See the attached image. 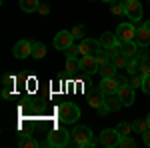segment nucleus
<instances>
[{"mask_svg": "<svg viewBox=\"0 0 150 148\" xmlns=\"http://www.w3.org/2000/svg\"><path fill=\"white\" fill-rule=\"evenodd\" d=\"M72 134V144L78 148H90L96 144V140L92 138V132H90V128L84 124H76L74 126V130L70 132Z\"/></svg>", "mask_w": 150, "mask_h": 148, "instance_id": "obj_1", "label": "nucleus"}, {"mask_svg": "<svg viewBox=\"0 0 150 148\" xmlns=\"http://www.w3.org/2000/svg\"><path fill=\"white\" fill-rule=\"evenodd\" d=\"M80 118V108L72 102H62L58 106V120L64 124H74Z\"/></svg>", "mask_w": 150, "mask_h": 148, "instance_id": "obj_2", "label": "nucleus"}, {"mask_svg": "<svg viewBox=\"0 0 150 148\" xmlns=\"http://www.w3.org/2000/svg\"><path fill=\"white\" fill-rule=\"evenodd\" d=\"M70 134L68 130L64 128H54L50 134H48V146H66L70 142Z\"/></svg>", "mask_w": 150, "mask_h": 148, "instance_id": "obj_3", "label": "nucleus"}, {"mask_svg": "<svg viewBox=\"0 0 150 148\" xmlns=\"http://www.w3.org/2000/svg\"><path fill=\"white\" fill-rule=\"evenodd\" d=\"M120 132L116 130V128H104L102 132H100V144L106 148H114L120 144Z\"/></svg>", "mask_w": 150, "mask_h": 148, "instance_id": "obj_4", "label": "nucleus"}, {"mask_svg": "<svg viewBox=\"0 0 150 148\" xmlns=\"http://www.w3.org/2000/svg\"><path fill=\"white\" fill-rule=\"evenodd\" d=\"M134 36H136V26H134V24H128V22L118 24V28H116V38H118L120 42L134 40Z\"/></svg>", "mask_w": 150, "mask_h": 148, "instance_id": "obj_5", "label": "nucleus"}, {"mask_svg": "<svg viewBox=\"0 0 150 148\" xmlns=\"http://www.w3.org/2000/svg\"><path fill=\"white\" fill-rule=\"evenodd\" d=\"M126 16L134 22V26L140 28V18H142V6L138 0H130L126 2Z\"/></svg>", "mask_w": 150, "mask_h": 148, "instance_id": "obj_6", "label": "nucleus"}, {"mask_svg": "<svg viewBox=\"0 0 150 148\" xmlns=\"http://www.w3.org/2000/svg\"><path fill=\"white\" fill-rule=\"evenodd\" d=\"M74 44V36L68 30H60L56 36H54V48L56 50H66L68 46Z\"/></svg>", "mask_w": 150, "mask_h": 148, "instance_id": "obj_7", "label": "nucleus"}, {"mask_svg": "<svg viewBox=\"0 0 150 148\" xmlns=\"http://www.w3.org/2000/svg\"><path fill=\"white\" fill-rule=\"evenodd\" d=\"M80 70L86 74V76H90L94 72H98V62H96V56L94 54H84L80 58Z\"/></svg>", "mask_w": 150, "mask_h": 148, "instance_id": "obj_8", "label": "nucleus"}, {"mask_svg": "<svg viewBox=\"0 0 150 148\" xmlns=\"http://www.w3.org/2000/svg\"><path fill=\"white\" fill-rule=\"evenodd\" d=\"M12 54L18 58V60L26 58L28 54H32V42H28V40H18V42L14 44V50H12Z\"/></svg>", "mask_w": 150, "mask_h": 148, "instance_id": "obj_9", "label": "nucleus"}, {"mask_svg": "<svg viewBox=\"0 0 150 148\" xmlns=\"http://www.w3.org/2000/svg\"><path fill=\"white\" fill-rule=\"evenodd\" d=\"M78 48H80V54L84 56V54H96L102 46H100V42L98 40H90V38H82V42L78 44Z\"/></svg>", "mask_w": 150, "mask_h": 148, "instance_id": "obj_10", "label": "nucleus"}, {"mask_svg": "<svg viewBox=\"0 0 150 148\" xmlns=\"http://www.w3.org/2000/svg\"><path fill=\"white\" fill-rule=\"evenodd\" d=\"M118 88H120V84H118L116 76H112V78H102V82H100V90L106 96L108 94H118Z\"/></svg>", "mask_w": 150, "mask_h": 148, "instance_id": "obj_11", "label": "nucleus"}, {"mask_svg": "<svg viewBox=\"0 0 150 148\" xmlns=\"http://www.w3.org/2000/svg\"><path fill=\"white\" fill-rule=\"evenodd\" d=\"M118 96H120V100L124 102V106H132V104H134V88H132L130 84L120 86V88H118Z\"/></svg>", "mask_w": 150, "mask_h": 148, "instance_id": "obj_12", "label": "nucleus"}, {"mask_svg": "<svg viewBox=\"0 0 150 148\" xmlns=\"http://www.w3.org/2000/svg\"><path fill=\"white\" fill-rule=\"evenodd\" d=\"M104 100H106V94L100 90V86H98V88H94V90L90 92V96H88V104L92 106L94 110H96L100 104H104Z\"/></svg>", "mask_w": 150, "mask_h": 148, "instance_id": "obj_13", "label": "nucleus"}, {"mask_svg": "<svg viewBox=\"0 0 150 148\" xmlns=\"http://www.w3.org/2000/svg\"><path fill=\"white\" fill-rule=\"evenodd\" d=\"M98 42H100V46H102L104 50L114 48V46L120 44V40H118V38H116V34H112V32H104V34L98 38Z\"/></svg>", "mask_w": 150, "mask_h": 148, "instance_id": "obj_14", "label": "nucleus"}, {"mask_svg": "<svg viewBox=\"0 0 150 148\" xmlns=\"http://www.w3.org/2000/svg\"><path fill=\"white\" fill-rule=\"evenodd\" d=\"M134 42H136L138 46H148V44H150V30H148V28H144V26L136 28Z\"/></svg>", "mask_w": 150, "mask_h": 148, "instance_id": "obj_15", "label": "nucleus"}, {"mask_svg": "<svg viewBox=\"0 0 150 148\" xmlns=\"http://www.w3.org/2000/svg\"><path fill=\"white\" fill-rule=\"evenodd\" d=\"M104 102L108 104V108H110V112H118V110H120V108L124 106V102L120 100V96H118V94H108Z\"/></svg>", "mask_w": 150, "mask_h": 148, "instance_id": "obj_16", "label": "nucleus"}, {"mask_svg": "<svg viewBox=\"0 0 150 148\" xmlns=\"http://www.w3.org/2000/svg\"><path fill=\"white\" fill-rule=\"evenodd\" d=\"M120 50L126 54L128 58H134L138 54V44L134 40H128V42H120Z\"/></svg>", "mask_w": 150, "mask_h": 148, "instance_id": "obj_17", "label": "nucleus"}, {"mask_svg": "<svg viewBox=\"0 0 150 148\" xmlns=\"http://www.w3.org/2000/svg\"><path fill=\"white\" fill-rule=\"evenodd\" d=\"M110 60H112V64H114V66H116L118 70H124V68H126V64H128V60H130V58H128L126 54H124V52L120 50V52H116V54H114L112 58H110Z\"/></svg>", "mask_w": 150, "mask_h": 148, "instance_id": "obj_18", "label": "nucleus"}, {"mask_svg": "<svg viewBox=\"0 0 150 148\" xmlns=\"http://www.w3.org/2000/svg\"><path fill=\"white\" fill-rule=\"evenodd\" d=\"M116 70H118V68L112 64V60H108L104 66H100V68H98V74H100L102 78H112V76H116Z\"/></svg>", "mask_w": 150, "mask_h": 148, "instance_id": "obj_19", "label": "nucleus"}, {"mask_svg": "<svg viewBox=\"0 0 150 148\" xmlns=\"http://www.w3.org/2000/svg\"><path fill=\"white\" fill-rule=\"evenodd\" d=\"M110 12L114 16H126V2H112L110 4Z\"/></svg>", "mask_w": 150, "mask_h": 148, "instance_id": "obj_20", "label": "nucleus"}, {"mask_svg": "<svg viewBox=\"0 0 150 148\" xmlns=\"http://www.w3.org/2000/svg\"><path fill=\"white\" fill-rule=\"evenodd\" d=\"M38 6H40L38 0H20V8H22L24 12H36Z\"/></svg>", "mask_w": 150, "mask_h": 148, "instance_id": "obj_21", "label": "nucleus"}, {"mask_svg": "<svg viewBox=\"0 0 150 148\" xmlns=\"http://www.w3.org/2000/svg\"><path fill=\"white\" fill-rule=\"evenodd\" d=\"M32 56L34 58H44L46 56V46L42 44V42H32Z\"/></svg>", "mask_w": 150, "mask_h": 148, "instance_id": "obj_22", "label": "nucleus"}, {"mask_svg": "<svg viewBox=\"0 0 150 148\" xmlns=\"http://www.w3.org/2000/svg\"><path fill=\"white\" fill-rule=\"evenodd\" d=\"M124 70H126V74H138V72H140V60H138L136 56H134V58H130Z\"/></svg>", "mask_w": 150, "mask_h": 148, "instance_id": "obj_23", "label": "nucleus"}, {"mask_svg": "<svg viewBox=\"0 0 150 148\" xmlns=\"http://www.w3.org/2000/svg\"><path fill=\"white\" fill-rule=\"evenodd\" d=\"M150 126H148V120H134V122H132V130H134V132H138V134H144V132H146V130H148Z\"/></svg>", "mask_w": 150, "mask_h": 148, "instance_id": "obj_24", "label": "nucleus"}, {"mask_svg": "<svg viewBox=\"0 0 150 148\" xmlns=\"http://www.w3.org/2000/svg\"><path fill=\"white\" fill-rule=\"evenodd\" d=\"M76 70H80V60H76V58H66V72H68V74H74Z\"/></svg>", "mask_w": 150, "mask_h": 148, "instance_id": "obj_25", "label": "nucleus"}, {"mask_svg": "<svg viewBox=\"0 0 150 148\" xmlns=\"http://www.w3.org/2000/svg\"><path fill=\"white\" fill-rule=\"evenodd\" d=\"M20 146H24V148H38V146H40V142H36L34 138H30V136L24 134V136L20 138Z\"/></svg>", "mask_w": 150, "mask_h": 148, "instance_id": "obj_26", "label": "nucleus"}, {"mask_svg": "<svg viewBox=\"0 0 150 148\" xmlns=\"http://www.w3.org/2000/svg\"><path fill=\"white\" fill-rule=\"evenodd\" d=\"M94 56H96V62H98V68H100V66H104V64L110 60V56H108V52H106V50H98Z\"/></svg>", "mask_w": 150, "mask_h": 148, "instance_id": "obj_27", "label": "nucleus"}, {"mask_svg": "<svg viewBox=\"0 0 150 148\" xmlns=\"http://www.w3.org/2000/svg\"><path fill=\"white\" fill-rule=\"evenodd\" d=\"M142 82H144V76L138 72V74H132V78H130L128 84H130L132 88H138V86H142Z\"/></svg>", "mask_w": 150, "mask_h": 148, "instance_id": "obj_28", "label": "nucleus"}, {"mask_svg": "<svg viewBox=\"0 0 150 148\" xmlns=\"http://www.w3.org/2000/svg\"><path fill=\"white\" fill-rule=\"evenodd\" d=\"M118 146H122V148H134V146H136V142L126 134V136H120V144H118Z\"/></svg>", "mask_w": 150, "mask_h": 148, "instance_id": "obj_29", "label": "nucleus"}, {"mask_svg": "<svg viewBox=\"0 0 150 148\" xmlns=\"http://www.w3.org/2000/svg\"><path fill=\"white\" fill-rule=\"evenodd\" d=\"M116 130H118L122 136H126V134H130V132H132V124H128V122H120V124L116 126Z\"/></svg>", "mask_w": 150, "mask_h": 148, "instance_id": "obj_30", "label": "nucleus"}, {"mask_svg": "<svg viewBox=\"0 0 150 148\" xmlns=\"http://www.w3.org/2000/svg\"><path fill=\"white\" fill-rule=\"evenodd\" d=\"M140 74H142V76L150 74V58H144V60H140Z\"/></svg>", "mask_w": 150, "mask_h": 148, "instance_id": "obj_31", "label": "nucleus"}, {"mask_svg": "<svg viewBox=\"0 0 150 148\" xmlns=\"http://www.w3.org/2000/svg\"><path fill=\"white\" fill-rule=\"evenodd\" d=\"M64 52H66V58H76L78 56V54H80V48H78V46H68V48H66V50H64Z\"/></svg>", "mask_w": 150, "mask_h": 148, "instance_id": "obj_32", "label": "nucleus"}, {"mask_svg": "<svg viewBox=\"0 0 150 148\" xmlns=\"http://www.w3.org/2000/svg\"><path fill=\"white\" fill-rule=\"evenodd\" d=\"M70 32H72V36H74V38H84V32H86V28H84L82 24H78V26H74Z\"/></svg>", "mask_w": 150, "mask_h": 148, "instance_id": "obj_33", "label": "nucleus"}, {"mask_svg": "<svg viewBox=\"0 0 150 148\" xmlns=\"http://www.w3.org/2000/svg\"><path fill=\"white\" fill-rule=\"evenodd\" d=\"M96 112H98V116H106V114L110 112V108H108V104L104 102V104H100V106L96 108Z\"/></svg>", "mask_w": 150, "mask_h": 148, "instance_id": "obj_34", "label": "nucleus"}, {"mask_svg": "<svg viewBox=\"0 0 150 148\" xmlns=\"http://www.w3.org/2000/svg\"><path fill=\"white\" fill-rule=\"evenodd\" d=\"M142 90H144V94H150V74H146V76H144V82H142Z\"/></svg>", "mask_w": 150, "mask_h": 148, "instance_id": "obj_35", "label": "nucleus"}, {"mask_svg": "<svg viewBox=\"0 0 150 148\" xmlns=\"http://www.w3.org/2000/svg\"><path fill=\"white\" fill-rule=\"evenodd\" d=\"M38 14H42V16H44V14H48V12H50V6H46V4H40V6H38Z\"/></svg>", "mask_w": 150, "mask_h": 148, "instance_id": "obj_36", "label": "nucleus"}, {"mask_svg": "<svg viewBox=\"0 0 150 148\" xmlns=\"http://www.w3.org/2000/svg\"><path fill=\"white\" fill-rule=\"evenodd\" d=\"M116 80H118V84H120V86H124V84L130 82V80H128L126 76H122V74H116Z\"/></svg>", "mask_w": 150, "mask_h": 148, "instance_id": "obj_37", "label": "nucleus"}, {"mask_svg": "<svg viewBox=\"0 0 150 148\" xmlns=\"http://www.w3.org/2000/svg\"><path fill=\"white\" fill-rule=\"evenodd\" d=\"M142 140H144V144H146V146H150V128L142 134Z\"/></svg>", "mask_w": 150, "mask_h": 148, "instance_id": "obj_38", "label": "nucleus"}, {"mask_svg": "<svg viewBox=\"0 0 150 148\" xmlns=\"http://www.w3.org/2000/svg\"><path fill=\"white\" fill-rule=\"evenodd\" d=\"M2 82H4V86H12V84H14V78H12V76H4Z\"/></svg>", "mask_w": 150, "mask_h": 148, "instance_id": "obj_39", "label": "nucleus"}, {"mask_svg": "<svg viewBox=\"0 0 150 148\" xmlns=\"http://www.w3.org/2000/svg\"><path fill=\"white\" fill-rule=\"evenodd\" d=\"M2 98H12V92H10V86H6L2 90Z\"/></svg>", "mask_w": 150, "mask_h": 148, "instance_id": "obj_40", "label": "nucleus"}, {"mask_svg": "<svg viewBox=\"0 0 150 148\" xmlns=\"http://www.w3.org/2000/svg\"><path fill=\"white\" fill-rule=\"evenodd\" d=\"M142 26H144V28H148V30H150V20H148V22H144Z\"/></svg>", "mask_w": 150, "mask_h": 148, "instance_id": "obj_41", "label": "nucleus"}, {"mask_svg": "<svg viewBox=\"0 0 150 148\" xmlns=\"http://www.w3.org/2000/svg\"><path fill=\"white\" fill-rule=\"evenodd\" d=\"M146 120H148V126H150V112H148V116H146Z\"/></svg>", "mask_w": 150, "mask_h": 148, "instance_id": "obj_42", "label": "nucleus"}, {"mask_svg": "<svg viewBox=\"0 0 150 148\" xmlns=\"http://www.w3.org/2000/svg\"><path fill=\"white\" fill-rule=\"evenodd\" d=\"M102 2H110V4H112V2H114V0H102Z\"/></svg>", "mask_w": 150, "mask_h": 148, "instance_id": "obj_43", "label": "nucleus"}, {"mask_svg": "<svg viewBox=\"0 0 150 148\" xmlns=\"http://www.w3.org/2000/svg\"><path fill=\"white\" fill-rule=\"evenodd\" d=\"M122 2H130V0H122Z\"/></svg>", "mask_w": 150, "mask_h": 148, "instance_id": "obj_44", "label": "nucleus"}, {"mask_svg": "<svg viewBox=\"0 0 150 148\" xmlns=\"http://www.w3.org/2000/svg\"><path fill=\"white\" fill-rule=\"evenodd\" d=\"M148 2H150V0H148Z\"/></svg>", "mask_w": 150, "mask_h": 148, "instance_id": "obj_45", "label": "nucleus"}]
</instances>
